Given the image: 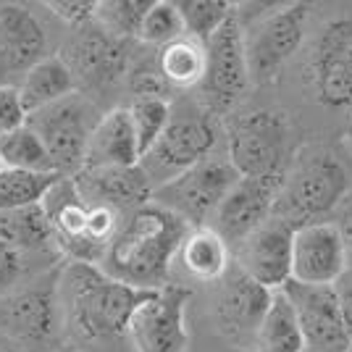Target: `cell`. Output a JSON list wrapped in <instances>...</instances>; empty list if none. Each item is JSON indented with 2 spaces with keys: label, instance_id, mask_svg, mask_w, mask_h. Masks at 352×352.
<instances>
[{
  "label": "cell",
  "instance_id": "74e56055",
  "mask_svg": "<svg viewBox=\"0 0 352 352\" xmlns=\"http://www.w3.org/2000/svg\"><path fill=\"white\" fill-rule=\"evenodd\" d=\"M0 352H27V350H21V347H19V344H14L11 339L0 337Z\"/></svg>",
  "mask_w": 352,
  "mask_h": 352
},
{
  "label": "cell",
  "instance_id": "e575fe53",
  "mask_svg": "<svg viewBox=\"0 0 352 352\" xmlns=\"http://www.w3.org/2000/svg\"><path fill=\"white\" fill-rule=\"evenodd\" d=\"M45 8H47V14L60 19L66 27L82 30V27L95 21L98 3L95 0H50V3H45Z\"/></svg>",
  "mask_w": 352,
  "mask_h": 352
},
{
  "label": "cell",
  "instance_id": "9a60e30c",
  "mask_svg": "<svg viewBox=\"0 0 352 352\" xmlns=\"http://www.w3.org/2000/svg\"><path fill=\"white\" fill-rule=\"evenodd\" d=\"M60 58L69 66L74 85H79L82 79L87 87H108L129 74L126 40L108 34L95 21L82 30H74L72 43L66 45Z\"/></svg>",
  "mask_w": 352,
  "mask_h": 352
},
{
  "label": "cell",
  "instance_id": "d590c367",
  "mask_svg": "<svg viewBox=\"0 0 352 352\" xmlns=\"http://www.w3.org/2000/svg\"><path fill=\"white\" fill-rule=\"evenodd\" d=\"M27 118H30V111L21 103L16 85H3L0 87V137L21 129Z\"/></svg>",
  "mask_w": 352,
  "mask_h": 352
},
{
  "label": "cell",
  "instance_id": "d6986e66",
  "mask_svg": "<svg viewBox=\"0 0 352 352\" xmlns=\"http://www.w3.org/2000/svg\"><path fill=\"white\" fill-rule=\"evenodd\" d=\"M72 182L87 206H105L121 216L150 203L153 195V184L140 166L82 168L72 176Z\"/></svg>",
  "mask_w": 352,
  "mask_h": 352
},
{
  "label": "cell",
  "instance_id": "83f0119b",
  "mask_svg": "<svg viewBox=\"0 0 352 352\" xmlns=\"http://www.w3.org/2000/svg\"><path fill=\"white\" fill-rule=\"evenodd\" d=\"M174 3L182 16L184 34L203 45L221 30V24L234 11V6L226 0H174Z\"/></svg>",
  "mask_w": 352,
  "mask_h": 352
},
{
  "label": "cell",
  "instance_id": "8d00e7d4",
  "mask_svg": "<svg viewBox=\"0 0 352 352\" xmlns=\"http://www.w3.org/2000/svg\"><path fill=\"white\" fill-rule=\"evenodd\" d=\"M334 294H337L339 310H342V318H344V326L352 337V268H344V274L339 276L334 284Z\"/></svg>",
  "mask_w": 352,
  "mask_h": 352
},
{
  "label": "cell",
  "instance_id": "44dd1931",
  "mask_svg": "<svg viewBox=\"0 0 352 352\" xmlns=\"http://www.w3.org/2000/svg\"><path fill=\"white\" fill-rule=\"evenodd\" d=\"M103 166H140V150L126 105L103 113L95 129L89 132L82 168H103Z\"/></svg>",
  "mask_w": 352,
  "mask_h": 352
},
{
  "label": "cell",
  "instance_id": "ab89813d",
  "mask_svg": "<svg viewBox=\"0 0 352 352\" xmlns=\"http://www.w3.org/2000/svg\"><path fill=\"white\" fill-rule=\"evenodd\" d=\"M0 171H3V161H0Z\"/></svg>",
  "mask_w": 352,
  "mask_h": 352
},
{
  "label": "cell",
  "instance_id": "7402d4cb",
  "mask_svg": "<svg viewBox=\"0 0 352 352\" xmlns=\"http://www.w3.org/2000/svg\"><path fill=\"white\" fill-rule=\"evenodd\" d=\"M176 261L195 281H221L229 271V245L210 226H197L184 234Z\"/></svg>",
  "mask_w": 352,
  "mask_h": 352
},
{
  "label": "cell",
  "instance_id": "484cf974",
  "mask_svg": "<svg viewBox=\"0 0 352 352\" xmlns=\"http://www.w3.org/2000/svg\"><path fill=\"white\" fill-rule=\"evenodd\" d=\"M155 69L166 87H197L206 76V45L184 34L158 50Z\"/></svg>",
  "mask_w": 352,
  "mask_h": 352
},
{
  "label": "cell",
  "instance_id": "5bb4252c",
  "mask_svg": "<svg viewBox=\"0 0 352 352\" xmlns=\"http://www.w3.org/2000/svg\"><path fill=\"white\" fill-rule=\"evenodd\" d=\"M40 208L50 229L53 250L63 263H100V255L87 242V206L79 197L72 176H58L45 190Z\"/></svg>",
  "mask_w": 352,
  "mask_h": 352
},
{
  "label": "cell",
  "instance_id": "3957f363",
  "mask_svg": "<svg viewBox=\"0 0 352 352\" xmlns=\"http://www.w3.org/2000/svg\"><path fill=\"white\" fill-rule=\"evenodd\" d=\"M219 145V118L200 103L171 105V118L166 124L158 142L147 150L140 161L147 182L161 187L174 176L187 171L200 161L213 155Z\"/></svg>",
  "mask_w": 352,
  "mask_h": 352
},
{
  "label": "cell",
  "instance_id": "7a4b0ae2",
  "mask_svg": "<svg viewBox=\"0 0 352 352\" xmlns=\"http://www.w3.org/2000/svg\"><path fill=\"white\" fill-rule=\"evenodd\" d=\"M187 232L190 226L174 213L145 203L121 219L98 268L132 289H161L171 284V265Z\"/></svg>",
  "mask_w": 352,
  "mask_h": 352
},
{
  "label": "cell",
  "instance_id": "d4e9b609",
  "mask_svg": "<svg viewBox=\"0 0 352 352\" xmlns=\"http://www.w3.org/2000/svg\"><path fill=\"white\" fill-rule=\"evenodd\" d=\"M0 245L27 252V255H58L53 250L50 229L40 203L30 208H19V210H3L0 213Z\"/></svg>",
  "mask_w": 352,
  "mask_h": 352
},
{
  "label": "cell",
  "instance_id": "f35d334b",
  "mask_svg": "<svg viewBox=\"0 0 352 352\" xmlns=\"http://www.w3.org/2000/svg\"><path fill=\"white\" fill-rule=\"evenodd\" d=\"M58 352H76V350H74V347H72V350H58Z\"/></svg>",
  "mask_w": 352,
  "mask_h": 352
},
{
  "label": "cell",
  "instance_id": "4316f807",
  "mask_svg": "<svg viewBox=\"0 0 352 352\" xmlns=\"http://www.w3.org/2000/svg\"><path fill=\"white\" fill-rule=\"evenodd\" d=\"M0 161H3V168H14V171L56 174L43 140L34 134L30 124H24L21 129L0 137Z\"/></svg>",
  "mask_w": 352,
  "mask_h": 352
},
{
  "label": "cell",
  "instance_id": "4fadbf2b",
  "mask_svg": "<svg viewBox=\"0 0 352 352\" xmlns=\"http://www.w3.org/2000/svg\"><path fill=\"white\" fill-rule=\"evenodd\" d=\"M284 174H265V176H239L229 195L221 200L219 210L213 213V232L226 245H239L248 239L261 223L274 216V206L279 200Z\"/></svg>",
  "mask_w": 352,
  "mask_h": 352
},
{
  "label": "cell",
  "instance_id": "603a6c76",
  "mask_svg": "<svg viewBox=\"0 0 352 352\" xmlns=\"http://www.w3.org/2000/svg\"><path fill=\"white\" fill-rule=\"evenodd\" d=\"M16 89L21 95L24 108L32 113V111H40L45 105H53L74 95L76 85H74V76L63 58L58 53H53L40 63H34L30 72L16 82Z\"/></svg>",
  "mask_w": 352,
  "mask_h": 352
},
{
  "label": "cell",
  "instance_id": "f546056e",
  "mask_svg": "<svg viewBox=\"0 0 352 352\" xmlns=\"http://www.w3.org/2000/svg\"><path fill=\"white\" fill-rule=\"evenodd\" d=\"M56 179L58 174H27V171L3 168L0 171V213L37 206L43 200L45 190Z\"/></svg>",
  "mask_w": 352,
  "mask_h": 352
},
{
  "label": "cell",
  "instance_id": "f1b7e54d",
  "mask_svg": "<svg viewBox=\"0 0 352 352\" xmlns=\"http://www.w3.org/2000/svg\"><path fill=\"white\" fill-rule=\"evenodd\" d=\"M126 111H129L132 132L137 140V150H140V161H142V155L158 142V137L166 129L171 118V103L168 98H134L126 105Z\"/></svg>",
  "mask_w": 352,
  "mask_h": 352
},
{
  "label": "cell",
  "instance_id": "cb8c5ba5",
  "mask_svg": "<svg viewBox=\"0 0 352 352\" xmlns=\"http://www.w3.org/2000/svg\"><path fill=\"white\" fill-rule=\"evenodd\" d=\"M255 352H305L302 334L287 294L276 289L252 337Z\"/></svg>",
  "mask_w": 352,
  "mask_h": 352
},
{
  "label": "cell",
  "instance_id": "d6a6232c",
  "mask_svg": "<svg viewBox=\"0 0 352 352\" xmlns=\"http://www.w3.org/2000/svg\"><path fill=\"white\" fill-rule=\"evenodd\" d=\"M316 50H321L323 56H329L352 79V21H334V24H329L326 32L321 34Z\"/></svg>",
  "mask_w": 352,
  "mask_h": 352
},
{
  "label": "cell",
  "instance_id": "8fae6325",
  "mask_svg": "<svg viewBox=\"0 0 352 352\" xmlns=\"http://www.w3.org/2000/svg\"><path fill=\"white\" fill-rule=\"evenodd\" d=\"M308 27V6L289 3L263 16L245 32L250 82H274L279 69L300 50Z\"/></svg>",
  "mask_w": 352,
  "mask_h": 352
},
{
  "label": "cell",
  "instance_id": "836d02e7",
  "mask_svg": "<svg viewBox=\"0 0 352 352\" xmlns=\"http://www.w3.org/2000/svg\"><path fill=\"white\" fill-rule=\"evenodd\" d=\"M37 255H27L19 250L0 245V297L19 289L24 281H30V271Z\"/></svg>",
  "mask_w": 352,
  "mask_h": 352
},
{
  "label": "cell",
  "instance_id": "30bf717a",
  "mask_svg": "<svg viewBox=\"0 0 352 352\" xmlns=\"http://www.w3.org/2000/svg\"><path fill=\"white\" fill-rule=\"evenodd\" d=\"M200 87L203 105L216 118L232 113L248 92L250 74L245 58V30L236 11H232L221 30L206 43V76Z\"/></svg>",
  "mask_w": 352,
  "mask_h": 352
},
{
  "label": "cell",
  "instance_id": "e0dca14e",
  "mask_svg": "<svg viewBox=\"0 0 352 352\" xmlns=\"http://www.w3.org/2000/svg\"><path fill=\"white\" fill-rule=\"evenodd\" d=\"M344 268H347V242L339 226L321 221L294 229L289 281L331 287L344 274Z\"/></svg>",
  "mask_w": 352,
  "mask_h": 352
},
{
  "label": "cell",
  "instance_id": "60d3db41",
  "mask_svg": "<svg viewBox=\"0 0 352 352\" xmlns=\"http://www.w3.org/2000/svg\"><path fill=\"white\" fill-rule=\"evenodd\" d=\"M350 113H352V105H350Z\"/></svg>",
  "mask_w": 352,
  "mask_h": 352
},
{
  "label": "cell",
  "instance_id": "2e32d148",
  "mask_svg": "<svg viewBox=\"0 0 352 352\" xmlns=\"http://www.w3.org/2000/svg\"><path fill=\"white\" fill-rule=\"evenodd\" d=\"M47 53V27L30 6L0 3V87L16 85Z\"/></svg>",
  "mask_w": 352,
  "mask_h": 352
},
{
  "label": "cell",
  "instance_id": "7c38bea8",
  "mask_svg": "<svg viewBox=\"0 0 352 352\" xmlns=\"http://www.w3.org/2000/svg\"><path fill=\"white\" fill-rule=\"evenodd\" d=\"M302 334L305 352H350L352 337L344 326L334 287L326 284H297L281 287Z\"/></svg>",
  "mask_w": 352,
  "mask_h": 352
},
{
  "label": "cell",
  "instance_id": "ac0fdd59",
  "mask_svg": "<svg viewBox=\"0 0 352 352\" xmlns=\"http://www.w3.org/2000/svg\"><path fill=\"white\" fill-rule=\"evenodd\" d=\"M292 234L294 229L287 221L271 216L236 245L239 268L265 289H281L292 276Z\"/></svg>",
  "mask_w": 352,
  "mask_h": 352
},
{
  "label": "cell",
  "instance_id": "8992f818",
  "mask_svg": "<svg viewBox=\"0 0 352 352\" xmlns=\"http://www.w3.org/2000/svg\"><path fill=\"white\" fill-rule=\"evenodd\" d=\"M236 182H239V174L232 168V163L226 158L210 155L174 176L171 182L155 187L150 195V203L174 213L190 229H197V226H208V221L219 210L221 200L229 195Z\"/></svg>",
  "mask_w": 352,
  "mask_h": 352
},
{
  "label": "cell",
  "instance_id": "ffe728a7",
  "mask_svg": "<svg viewBox=\"0 0 352 352\" xmlns=\"http://www.w3.org/2000/svg\"><path fill=\"white\" fill-rule=\"evenodd\" d=\"M271 289L250 279L242 268H229L221 279L216 297V321L219 329L232 339H252L255 329L271 302Z\"/></svg>",
  "mask_w": 352,
  "mask_h": 352
},
{
  "label": "cell",
  "instance_id": "ba28073f",
  "mask_svg": "<svg viewBox=\"0 0 352 352\" xmlns=\"http://www.w3.org/2000/svg\"><path fill=\"white\" fill-rule=\"evenodd\" d=\"M98 118L100 116L95 113V105L82 92H74L58 103L32 111L27 124L43 140L56 174L74 176L82 171L85 147Z\"/></svg>",
  "mask_w": 352,
  "mask_h": 352
},
{
  "label": "cell",
  "instance_id": "52a82bcc",
  "mask_svg": "<svg viewBox=\"0 0 352 352\" xmlns=\"http://www.w3.org/2000/svg\"><path fill=\"white\" fill-rule=\"evenodd\" d=\"M187 302L190 289L166 284L140 294L126 323V342L132 352H187Z\"/></svg>",
  "mask_w": 352,
  "mask_h": 352
},
{
  "label": "cell",
  "instance_id": "6da1fadb",
  "mask_svg": "<svg viewBox=\"0 0 352 352\" xmlns=\"http://www.w3.org/2000/svg\"><path fill=\"white\" fill-rule=\"evenodd\" d=\"M142 289H132L121 281L108 279L98 265L63 263L58 274L60 329L76 344L87 347H113L126 342V323Z\"/></svg>",
  "mask_w": 352,
  "mask_h": 352
},
{
  "label": "cell",
  "instance_id": "277c9868",
  "mask_svg": "<svg viewBox=\"0 0 352 352\" xmlns=\"http://www.w3.org/2000/svg\"><path fill=\"white\" fill-rule=\"evenodd\" d=\"M347 187H350L347 168L331 153L318 150L305 161L300 158L292 174L284 176L274 216L287 221L292 229L321 223L347 195Z\"/></svg>",
  "mask_w": 352,
  "mask_h": 352
},
{
  "label": "cell",
  "instance_id": "4dcf8cb0",
  "mask_svg": "<svg viewBox=\"0 0 352 352\" xmlns=\"http://www.w3.org/2000/svg\"><path fill=\"white\" fill-rule=\"evenodd\" d=\"M153 0H105L95 8V24L118 40H137V30Z\"/></svg>",
  "mask_w": 352,
  "mask_h": 352
},
{
  "label": "cell",
  "instance_id": "5b68a950",
  "mask_svg": "<svg viewBox=\"0 0 352 352\" xmlns=\"http://www.w3.org/2000/svg\"><path fill=\"white\" fill-rule=\"evenodd\" d=\"M289 137V121L279 111H242L226 126V161L239 176L284 174Z\"/></svg>",
  "mask_w": 352,
  "mask_h": 352
},
{
  "label": "cell",
  "instance_id": "1f68e13d",
  "mask_svg": "<svg viewBox=\"0 0 352 352\" xmlns=\"http://www.w3.org/2000/svg\"><path fill=\"white\" fill-rule=\"evenodd\" d=\"M179 37H184V27H182V16L176 11V3L174 0H153L140 30H137V40L145 45H155L161 50L163 45L174 43Z\"/></svg>",
  "mask_w": 352,
  "mask_h": 352
},
{
  "label": "cell",
  "instance_id": "9c48e42d",
  "mask_svg": "<svg viewBox=\"0 0 352 352\" xmlns=\"http://www.w3.org/2000/svg\"><path fill=\"white\" fill-rule=\"evenodd\" d=\"M63 265V263H60ZM60 265L45 279L24 281L19 289L0 297V337L11 339L21 350L50 344L60 329L58 274Z\"/></svg>",
  "mask_w": 352,
  "mask_h": 352
}]
</instances>
